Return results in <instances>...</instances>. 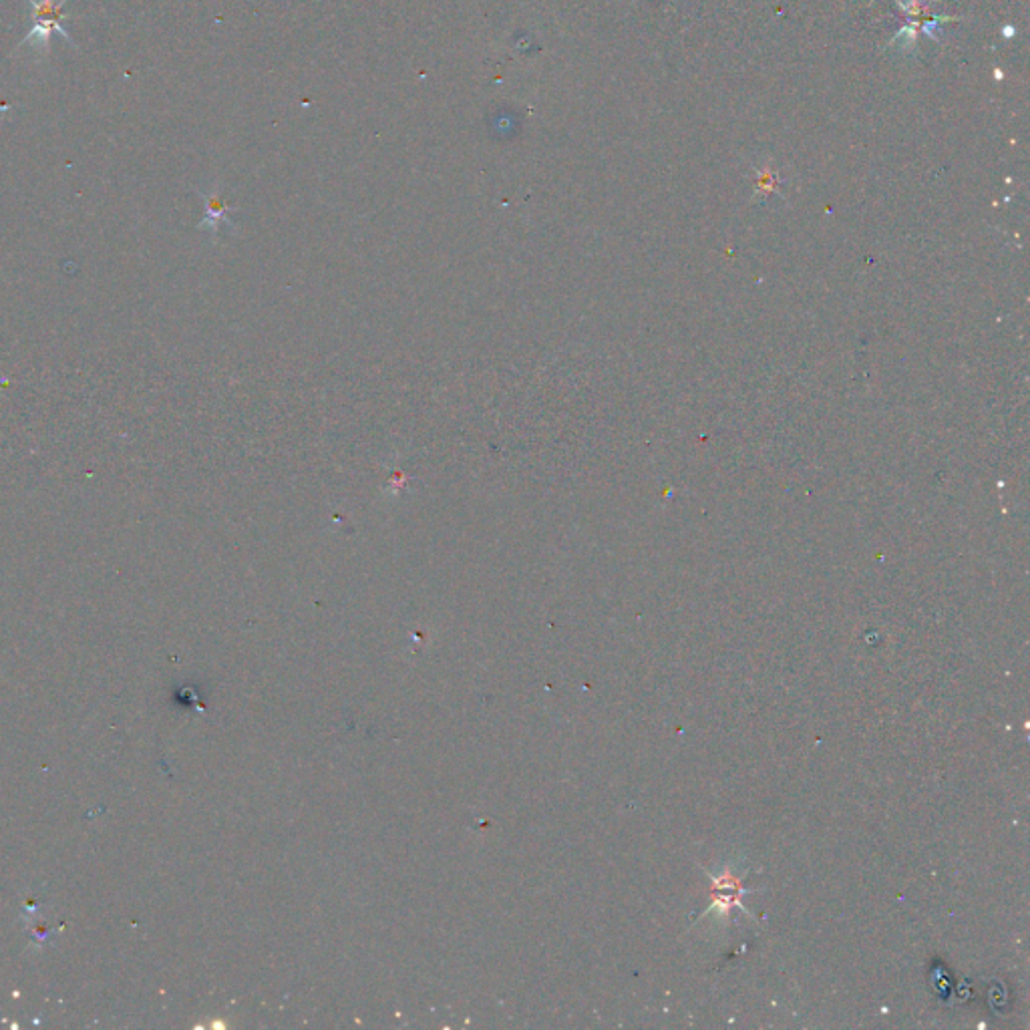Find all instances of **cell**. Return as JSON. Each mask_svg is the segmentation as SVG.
<instances>
[{
  "instance_id": "6da1fadb",
  "label": "cell",
  "mask_w": 1030,
  "mask_h": 1030,
  "mask_svg": "<svg viewBox=\"0 0 1030 1030\" xmlns=\"http://www.w3.org/2000/svg\"><path fill=\"white\" fill-rule=\"evenodd\" d=\"M27 3L31 7L35 25H33L31 33L23 39L21 47L33 43V45H39L41 49H45L53 31H57L65 41H69L73 45V39L69 37L67 29L63 27V19L67 17L65 5L69 3V0H27Z\"/></svg>"
},
{
  "instance_id": "7a4b0ae2",
  "label": "cell",
  "mask_w": 1030,
  "mask_h": 1030,
  "mask_svg": "<svg viewBox=\"0 0 1030 1030\" xmlns=\"http://www.w3.org/2000/svg\"><path fill=\"white\" fill-rule=\"evenodd\" d=\"M707 876L713 880V904H711V910L719 908V912L725 914V916L731 914V906H737V908L743 910L741 896L749 894V890L743 888L741 878L733 876L729 870H725L721 878H717V876H713L709 872H707Z\"/></svg>"
}]
</instances>
